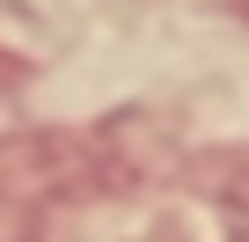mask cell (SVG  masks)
I'll return each mask as SVG.
<instances>
[{
	"instance_id": "cell-1",
	"label": "cell",
	"mask_w": 249,
	"mask_h": 242,
	"mask_svg": "<svg viewBox=\"0 0 249 242\" xmlns=\"http://www.w3.org/2000/svg\"><path fill=\"white\" fill-rule=\"evenodd\" d=\"M234 8H242V22H249V0H234Z\"/></svg>"
}]
</instances>
